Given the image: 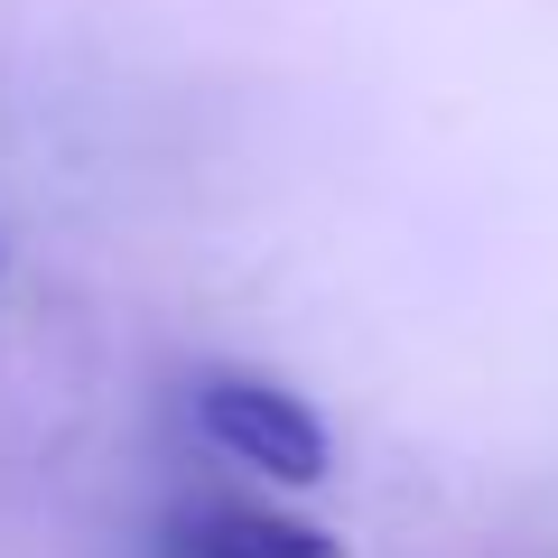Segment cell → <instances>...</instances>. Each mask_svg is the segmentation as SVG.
Instances as JSON below:
<instances>
[{
    "label": "cell",
    "instance_id": "1",
    "mask_svg": "<svg viewBox=\"0 0 558 558\" xmlns=\"http://www.w3.org/2000/svg\"><path fill=\"white\" fill-rule=\"evenodd\" d=\"M186 418H196V438L215 447L223 465L279 484V494H307V484H326V465H336L326 418L279 373H252V363H205V373L186 381Z\"/></svg>",
    "mask_w": 558,
    "mask_h": 558
},
{
    "label": "cell",
    "instance_id": "2",
    "mask_svg": "<svg viewBox=\"0 0 558 558\" xmlns=\"http://www.w3.org/2000/svg\"><path fill=\"white\" fill-rule=\"evenodd\" d=\"M149 558H344V539L260 494H196L159 521Z\"/></svg>",
    "mask_w": 558,
    "mask_h": 558
}]
</instances>
